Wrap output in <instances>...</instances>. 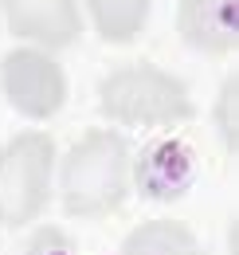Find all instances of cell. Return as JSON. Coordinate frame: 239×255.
I'll return each instance as SVG.
<instances>
[{"instance_id": "6da1fadb", "label": "cell", "mask_w": 239, "mask_h": 255, "mask_svg": "<svg viewBox=\"0 0 239 255\" xmlns=\"http://www.w3.org/2000/svg\"><path fill=\"white\" fill-rule=\"evenodd\" d=\"M129 145L114 129L83 133L59 165V196L67 216H110L129 196Z\"/></svg>"}, {"instance_id": "277c9868", "label": "cell", "mask_w": 239, "mask_h": 255, "mask_svg": "<svg viewBox=\"0 0 239 255\" xmlns=\"http://www.w3.org/2000/svg\"><path fill=\"white\" fill-rule=\"evenodd\" d=\"M0 95L16 114L31 122L55 118L67 102V75L63 67L39 47H16L0 59Z\"/></svg>"}, {"instance_id": "5b68a950", "label": "cell", "mask_w": 239, "mask_h": 255, "mask_svg": "<svg viewBox=\"0 0 239 255\" xmlns=\"http://www.w3.org/2000/svg\"><path fill=\"white\" fill-rule=\"evenodd\" d=\"M8 32L28 39L39 51L71 47L83 35V12L79 0H0Z\"/></svg>"}, {"instance_id": "9c48e42d", "label": "cell", "mask_w": 239, "mask_h": 255, "mask_svg": "<svg viewBox=\"0 0 239 255\" xmlns=\"http://www.w3.org/2000/svg\"><path fill=\"white\" fill-rule=\"evenodd\" d=\"M87 8L94 20V32L106 43H129L141 35L153 0H87Z\"/></svg>"}, {"instance_id": "7a4b0ae2", "label": "cell", "mask_w": 239, "mask_h": 255, "mask_svg": "<svg viewBox=\"0 0 239 255\" xmlns=\"http://www.w3.org/2000/svg\"><path fill=\"white\" fill-rule=\"evenodd\" d=\"M98 110L118 126L161 129L192 118V95L165 67L125 63L98 83Z\"/></svg>"}, {"instance_id": "8fae6325", "label": "cell", "mask_w": 239, "mask_h": 255, "mask_svg": "<svg viewBox=\"0 0 239 255\" xmlns=\"http://www.w3.org/2000/svg\"><path fill=\"white\" fill-rule=\"evenodd\" d=\"M24 255H75V244L63 236L59 228H39L28 240V252Z\"/></svg>"}, {"instance_id": "8992f818", "label": "cell", "mask_w": 239, "mask_h": 255, "mask_svg": "<svg viewBox=\"0 0 239 255\" xmlns=\"http://www.w3.org/2000/svg\"><path fill=\"white\" fill-rule=\"evenodd\" d=\"M129 173H133V185H137V192L145 200L169 204V200H180L192 189V181H196V153H192V145L184 137H157V141H149L137 153Z\"/></svg>"}, {"instance_id": "30bf717a", "label": "cell", "mask_w": 239, "mask_h": 255, "mask_svg": "<svg viewBox=\"0 0 239 255\" xmlns=\"http://www.w3.org/2000/svg\"><path fill=\"white\" fill-rule=\"evenodd\" d=\"M236 102H239V79L232 75L224 87H220V98H216V110H212V118H216V133H220V141H224V149L228 153H236L239 145V118H236Z\"/></svg>"}, {"instance_id": "3957f363", "label": "cell", "mask_w": 239, "mask_h": 255, "mask_svg": "<svg viewBox=\"0 0 239 255\" xmlns=\"http://www.w3.org/2000/svg\"><path fill=\"white\" fill-rule=\"evenodd\" d=\"M55 141L43 129H24L0 149V224L24 228L51 200Z\"/></svg>"}, {"instance_id": "52a82bcc", "label": "cell", "mask_w": 239, "mask_h": 255, "mask_svg": "<svg viewBox=\"0 0 239 255\" xmlns=\"http://www.w3.org/2000/svg\"><path fill=\"white\" fill-rule=\"evenodd\" d=\"M177 32L204 55H228L239 47V0H180Z\"/></svg>"}, {"instance_id": "ba28073f", "label": "cell", "mask_w": 239, "mask_h": 255, "mask_svg": "<svg viewBox=\"0 0 239 255\" xmlns=\"http://www.w3.org/2000/svg\"><path fill=\"white\" fill-rule=\"evenodd\" d=\"M121 255H208V252L200 248V240L188 224L145 220L121 240Z\"/></svg>"}]
</instances>
